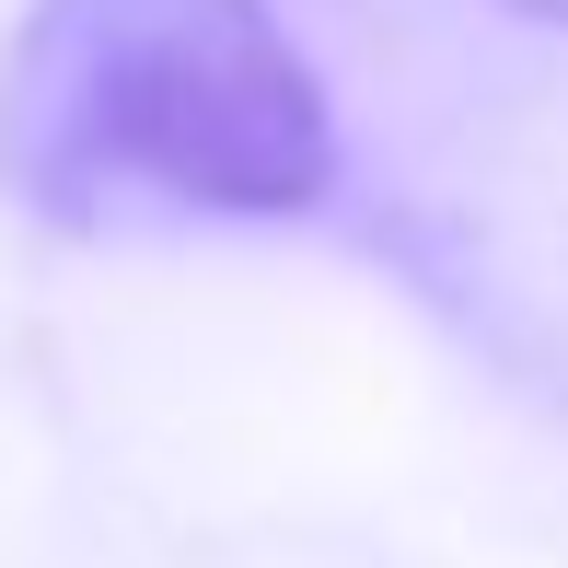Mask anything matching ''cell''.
<instances>
[{
  "label": "cell",
  "instance_id": "1",
  "mask_svg": "<svg viewBox=\"0 0 568 568\" xmlns=\"http://www.w3.org/2000/svg\"><path fill=\"white\" fill-rule=\"evenodd\" d=\"M0 197L47 232L302 221L337 116L267 0H36L0 47Z\"/></svg>",
  "mask_w": 568,
  "mask_h": 568
},
{
  "label": "cell",
  "instance_id": "2",
  "mask_svg": "<svg viewBox=\"0 0 568 568\" xmlns=\"http://www.w3.org/2000/svg\"><path fill=\"white\" fill-rule=\"evenodd\" d=\"M510 12H534V23H568V0H510Z\"/></svg>",
  "mask_w": 568,
  "mask_h": 568
}]
</instances>
